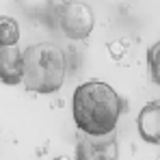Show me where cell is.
<instances>
[{
  "label": "cell",
  "mask_w": 160,
  "mask_h": 160,
  "mask_svg": "<svg viewBox=\"0 0 160 160\" xmlns=\"http://www.w3.org/2000/svg\"><path fill=\"white\" fill-rule=\"evenodd\" d=\"M136 128L138 134L143 136V141L158 145L160 143V102H149L141 108L138 119H136Z\"/></svg>",
  "instance_id": "cell-5"
},
{
  "label": "cell",
  "mask_w": 160,
  "mask_h": 160,
  "mask_svg": "<svg viewBox=\"0 0 160 160\" xmlns=\"http://www.w3.org/2000/svg\"><path fill=\"white\" fill-rule=\"evenodd\" d=\"M20 41V24L13 18L0 15V46H18Z\"/></svg>",
  "instance_id": "cell-7"
},
{
  "label": "cell",
  "mask_w": 160,
  "mask_h": 160,
  "mask_svg": "<svg viewBox=\"0 0 160 160\" xmlns=\"http://www.w3.org/2000/svg\"><path fill=\"white\" fill-rule=\"evenodd\" d=\"M0 82H22V50L18 46H0Z\"/></svg>",
  "instance_id": "cell-6"
},
{
  "label": "cell",
  "mask_w": 160,
  "mask_h": 160,
  "mask_svg": "<svg viewBox=\"0 0 160 160\" xmlns=\"http://www.w3.org/2000/svg\"><path fill=\"white\" fill-rule=\"evenodd\" d=\"M76 160H119V145L115 132L98 136L84 134V138L76 147Z\"/></svg>",
  "instance_id": "cell-4"
},
{
  "label": "cell",
  "mask_w": 160,
  "mask_h": 160,
  "mask_svg": "<svg viewBox=\"0 0 160 160\" xmlns=\"http://www.w3.org/2000/svg\"><path fill=\"white\" fill-rule=\"evenodd\" d=\"M123 102L104 80H87L76 87L72 98V115L80 132L89 136L115 132Z\"/></svg>",
  "instance_id": "cell-1"
},
{
  "label": "cell",
  "mask_w": 160,
  "mask_h": 160,
  "mask_svg": "<svg viewBox=\"0 0 160 160\" xmlns=\"http://www.w3.org/2000/svg\"><path fill=\"white\" fill-rule=\"evenodd\" d=\"M54 160H72V158H69V156H56Z\"/></svg>",
  "instance_id": "cell-10"
},
{
  "label": "cell",
  "mask_w": 160,
  "mask_h": 160,
  "mask_svg": "<svg viewBox=\"0 0 160 160\" xmlns=\"http://www.w3.org/2000/svg\"><path fill=\"white\" fill-rule=\"evenodd\" d=\"M58 24H61V30H63V35L67 39L82 41V39H87L93 32L95 15H93L89 4L78 2V0H69V2H65L61 7Z\"/></svg>",
  "instance_id": "cell-3"
},
{
  "label": "cell",
  "mask_w": 160,
  "mask_h": 160,
  "mask_svg": "<svg viewBox=\"0 0 160 160\" xmlns=\"http://www.w3.org/2000/svg\"><path fill=\"white\" fill-rule=\"evenodd\" d=\"M147 67H149L152 80L158 84L160 82V43L158 41L154 46H149V50H147Z\"/></svg>",
  "instance_id": "cell-8"
},
{
  "label": "cell",
  "mask_w": 160,
  "mask_h": 160,
  "mask_svg": "<svg viewBox=\"0 0 160 160\" xmlns=\"http://www.w3.org/2000/svg\"><path fill=\"white\" fill-rule=\"evenodd\" d=\"M67 74L65 52L52 43L41 41L22 52V82L28 91L48 95L63 87Z\"/></svg>",
  "instance_id": "cell-2"
},
{
  "label": "cell",
  "mask_w": 160,
  "mask_h": 160,
  "mask_svg": "<svg viewBox=\"0 0 160 160\" xmlns=\"http://www.w3.org/2000/svg\"><path fill=\"white\" fill-rule=\"evenodd\" d=\"M126 50H128L126 41H110V43H108V52H110V56H112L115 61H121V58L126 56Z\"/></svg>",
  "instance_id": "cell-9"
}]
</instances>
